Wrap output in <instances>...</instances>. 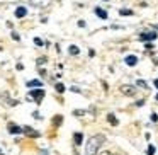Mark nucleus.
Instances as JSON below:
<instances>
[{
  "label": "nucleus",
  "mask_w": 158,
  "mask_h": 155,
  "mask_svg": "<svg viewBox=\"0 0 158 155\" xmlns=\"http://www.w3.org/2000/svg\"><path fill=\"white\" fill-rule=\"evenodd\" d=\"M106 141L104 135H95V136H90L89 141L85 145V153L87 155H95L99 152V148L102 147V143Z\"/></svg>",
  "instance_id": "1"
},
{
  "label": "nucleus",
  "mask_w": 158,
  "mask_h": 155,
  "mask_svg": "<svg viewBox=\"0 0 158 155\" xmlns=\"http://www.w3.org/2000/svg\"><path fill=\"white\" fill-rule=\"evenodd\" d=\"M44 90L43 89H32L31 92H29V97H31V99H34L36 101V104H41V101L44 99Z\"/></svg>",
  "instance_id": "2"
},
{
  "label": "nucleus",
  "mask_w": 158,
  "mask_h": 155,
  "mask_svg": "<svg viewBox=\"0 0 158 155\" xmlns=\"http://www.w3.org/2000/svg\"><path fill=\"white\" fill-rule=\"evenodd\" d=\"M156 32L155 31H144V32H141L139 34V39L141 41H144V43H151L153 39H156Z\"/></svg>",
  "instance_id": "3"
},
{
  "label": "nucleus",
  "mask_w": 158,
  "mask_h": 155,
  "mask_svg": "<svg viewBox=\"0 0 158 155\" xmlns=\"http://www.w3.org/2000/svg\"><path fill=\"white\" fill-rule=\"evenodd\" d=\"M29 4L32 7H38V9H46L51 5V0H29Z\"/></svg>",
  "instance_id": "4"
},
{
  "label": "nucleus",
  "mask_w": 158,
  "mask_h": 155,
  "mask_svg": "<svg viewBox=\"0 0 158 155\" xmlns=\"http://www.w3.org/2000/svg\"><path fill=\"white\" fill-rule=\"evenodd\" d=\"M121 92L127 97H133V96H136V87L134 85H121Z\"/></svg>",
  "instance_id": "5"
},
{
  "label": "nucleus",
  "mask_w": 158,
  "mask_h": 155,
  "mask_svg": "<svg viewBox=\"0 0 158 155\" xmlns=\"http://www.w3.org/2000/svg\"><path fill=\"white\" fill-rule=\"evenodd\" d=\"M22 133L29 138H39V131H36L32 126H24L22 128Z\"/></svg>",
  "instance_id": "6"
},
{
  "label": "nucleus",
  "mask_w": 158,
  "mask_h": 155,
  "mask_svg": "<svg viewBox=\"0 0 158 155\" xmlns=\"http://www.w3.org/2000/svg\"><path fill=\"white\" fill-rule=\"evenodd\" d=\"M7 130H9V133H10V135H19V133H22V128L19 126V124H15V123H9V124H7Z\"/></svg>",
  "instance_id": "7"
},
{
  "label": "nucleus",
  "mask_w": 158,
  "mask_h": 155,
  "mask_svg": "<svg viewBox=\"0 0 158 155\" xmlns=\"http://www.w3.org/2000/svg\"><path fill=\"white\" fill-rule=\"evenodd\" d=\"M124 62H126V65H127V67H136V65H138V56H134V55H127L126 58H124Z\"/></svg>",
  "instance_id": "8"
},
{
  "label": "nucleus",
  "mask_w": 158,
  "mask_h": 155,
  "mask_svg": "<svg viewBox=\"0 0 158 155\" xmlns=\"http://www.w3.org/2000/svg\"><path fill=\"white\" fill-rule=\"evenodd\" d=\"M14 14H15V17H17V19H22V17H26V15H27V9H26V7H22V5H21V7H17V9H15V12H14Z\"/></svg>",
  "instance_id": "9"
},
{
  "label": "nucleus",
  "mask_w": 158,
  "mask_h": 155,
  "mask_svg": "<svg viewBox=\"0 0 158 155\" xmlns=\"http://www.w3.org/2000/svg\"><path fill=\"white\" fill-rule=\"evenodd\" d=\"M94 12H95V15H97V17L104 19V21L107 19V12L104 11V9H100V7H95V9H94Z\"/></svg>",
  "instance_id": "10"
},
{
  "label": "nucleus",
  "mask_w": 158,
  "mask_h": 155,
  "mask_svg": "<svg viewBox=\"0 0 158 155\" xmlns=\"http://www.w3.org/2000/svg\"><path fill=\"white\" fill-rule=\"evenodd\" d=\"M26 85H27L29 89H34V87H43V82H41V80H38V79H34V80H29Z\"/></svg>",
  "instance_id": "11"
},
{
  "label": "nucleus",
  "mask_w": 158,
  "mask_h": 155,
  "mask_svg": "<svg viewBox=\"0 0 158 155\" xmlns=\"http://www.w3.org/2000/svg\"><path fill=\"white\" fill-rule=\"evenodd\" d=\"M82 141H83V133H75L73 135V143L77 145V147H78V145H82Z\"/></svg>",
  "instance_id": "12"
},
{
  "label": "nucleus",
  "mask_w": 158,
  "mask_h": 155,
  "mask_svg": "<svg viewBox=\"0 0 158 155\" xmlns=\"http://www.w3.org/2000/svg\"><path fill=\"white\" fill-rule=\"evenodd\" d=\"M107 121H109L112 126H117L119 124V121H117V118H116V114H112V113H109L107 114Z\"/></svg>",
  "instance_id": "13"
},
{
  "label": "nucleus",
  "mask_w": 158,
  "mask_h": 155,
  "mask_svg": "<svg viewBox=\"0 0 158 155\" xmlns=\"http://www.w3.org/2000/svg\"><path fill=\"white\" fill-rule=\"evenodd\" d=\"M68 51H70V55L77 56V55L80 53V50H78V46H75V45H70V46H68Z\"/></svg>",
  "instance_id": "14"
},
{
  "label": "nucleus",
  "mask_w": 158,
  "mask_h": 155,
  "mask_svg": "<svg viewBox=\"0 0 158 155\" xmlns=\"http://www.w3.org/2000/svg\"><path fill=\"white\" fill-rule=\"evenodd\" d=\"M61 123H63V116H61V114H58V116L53 118V124H55V126H61Z\"/></svg>",
  "instance_id": "15"
},
{
  "label": "nucleus",
  "mask_w": 158,
  "mask_h": 155,
  "mask_svg": "<svg viewBox=\"0 0 158 155\" xmlns=\"http://www.w3.org/2000/svg\"><path fill=\"white\" fill-rule=\"evenodd\" d=\"M55 89H56V92H58V94H63V92H65V85H63L61 82H58V84H56V85H55Z\"/></svg>",
  "instance_id": "16"
},
{
  "label": "nucleus",
  "mask_w": 158,
  "mask_h": 155,
  "mask_svg": "<svg viewBox=\"0 0 158 155\" xmlns=\"http://www.w3.org/2000/svg\"><path fill=\"white\" fill-rule=\"evenodd\" d=\"M136 87H141V89H148V84L144 82V80H136Z\"/></svg>",
  "instance_id": "17"
},
{
  "label": "nucleus",
  "mask_w": 158,
  "mask_h": 155,
  "mask_svg": "<svg viewBox=\"0 0 158 155\" xmlns=\"http://www.w3.org/2000/svg\"><path fill=\"white\" fill-rule=\"evenodd\" d=\"M119 15H133V11H129V9H121Z\"/></svg>",
  "instance_id": "18"
},
{
  "label": "nucleus",
  "mask_w": 158,
  "mask_h": 155,
  "mask_svg": "<svg viewBox=\"0 0 158 155\" xmlns=\"http://www.w3.org/2000/svg\"><path fill=\"white\" fill-rule=\"evenodd\" d=\"M146 155H155V147H153V145H148V148H146Z\"/></svg>",
  "instance_id": "19"
},
{
  "label": "nucleus",
  "mask_w": 158,
  "mask_h": 155,
  "mask_svg": "<svg viewBox=\"0 0 158 155\" xmlns=\"http://www.w3.org/2000/svg\"><path fill=\"white\" fill-rule=\"evenodd\" d=\"M34 45L36 46H43V45H44V41H43L41 38H34Z\"/></svg>",
  "instance_id": "20"
},
{
  "label": "nucleus",
  "mask_w": 158,
  "mask_h": 155,
  "mask_svg": "<svg viewBox=\"0 0 158 155\" xmlns=\"http://www.w3.org/2000/svg\"><path fill=\"white\" fill-rule=\"evenodd\" d=\"M10 36H12V39H14V41H21V36H19L17 32L12 31V34H10Z\"/></svg>",
  "instance_id": "21"
},
{
  "label": "nucleus",
  "mask_w": 158,
  "mask_h": 155,
  "mask_svg": "<svg viewBox=\"0 0 158 155\" xmlns=\"http://www.w3.org/2000/svg\"><path fill=\"white\" fill-rule=\"evenodd\" d=\"M32 118H34V119H43V116L39 114V111H34V113H32Z\"/></svg>",
  "instance_id": "22"
},
{
  "label": "nucleus",
  "mask_w": 158,
  "mask_h": 155,
  "mask_svg": "<svg viewBox=\"0 0 158 155\" xmlns=\"http://www.w3.org/2000/svg\"><path fill=\"white\" fill-rule=\"evenodd\" d=\"M70 90H72V92H75V94H80V92H82V89H80V87H75V85H73Z\"/></svg>",
  "instance_id": "23"
},
{
  "label": "nucleus",
  "mask_w": 158,
  "mask_h": 155,
  "mask_svg": "<svg viewBox=\"0 0 158 155\" xmlns=\"http://www.w3.org/2000/svg\"><path fill=\"white\" fill-rule=\"evenodd\" d=\"M151 121H153V123H156V121H158V114L156 113H151Z\"/></svg>",
  "instance_id": "24"
},
{
  "label": "nucleus",
  "mask_w": 158,
  "mask_h": 155,
  "mask_svg": "<svg viewBox=\"0 0 158 155\" xmlns=\"http://www.w3.org/2000/svg\"><path fill=\"white\" fill-rule=\"evenodd\" d=\"M136 106H138V107L144 106V99H139V101H138V102H136Z\"/></svg>",
  "instance_id": "25"
},
{
  "label": "nucleus",
  "mask_w": 158,
  "mask_h": 155,
  "mask_svg": "<svg viewBox=\"0 0 158 155\" xmlns=\"http://www.w3.org/2000/svg\"><path fill=\"white\" fill-rule=\"evenodd\" d=\"M144 48H146V50H153V45H151V43H146V45H144Z\"/></svg>",
  "instance_id": "26"
},
{
  "label": "nucleus",
  "mask_w": 158,
  "mask_h": 155,
  "mask_svg": "<svg viewBox=\"0 0 158 155\" xmlns=\"http://www.w3.org/2000/svg\"><path fill=\"white\" fill-rule=\"evenodd\" d=\"M43 63H46V58H39L38 60V65H43Z\"/></svg>",
  "instance_id": "27"
},
{
  "label": "nucleus",
  "mask_w": 158,
  "mask_h": 155,
  "mask_svg": "<svg viewBox=\"0 0 158 155\" xmlns=\"http://www.w3.org/2000/svg\"><path fill=\"white\" fill-rule=\"evenodd\" d=\"M78 26L80 28H85V21H78Z\"/></svg>",
  "instance_id": "28"
},
{
  "label": "nucleus",
  "mask_w": 158,
  "mask_h": 155,
  "mask_svg": "<svg viewBox=\"0 0 158 155\" xmlns=\"http://www.w3.org/2000/svg\"><path fill=\"white\" fill-rule=\"evenodd\" d=\"M153 85H155V87H156V89H158V79H155V80H153Z\"/></svg>",
  "instance_id": "29"
},
{
  "label": "nucleus",
  "mask_w": 158,
  "mask_h": 155,
  "mask_svg": "<svg viewBox=\"0 0 158 155\" xmlns=\"http://www.w3.org/2000/svg\"><path fill=\"white\" fill-rule=\"evenodd\" d=\"M100 155H110V153H109V152H104V153H100Z\"/></svg>",
  "instance_id": "30"
},
{
  "label": "nucleus",
  "mask_w": 158,
  "mask_h": 155,
  "mask_svg": "<svg viewBox=\"0 0 158 155\" xmlns=\"http://www.w3.org/2000/svg\"><path fill=\"white\" fill-rule=\"evenodd\" d=\"M155 29H158V24H156V26H155Z\"/></svg>",
  "instance_id": "31"
},
{
  "label": "nucleus",
  "mask_w": 158,
  "mask_h": 155,
  "mask_svg": "<svg viewBox=\"0 0 158 155\" xmlns=\"http://www.w3.org/2000/svg\"><path fill=\"white\" fill-rule=\"evenodd\" d=\"M156 101H158V94H156Z\"/></svg>",
  "instance_id": "32"
},
{
  "label": "nucleus",
  "mask_w": 158,
  "mask_h": 155,
  "mask_svg": "<svg viewBox=\"0 0 158 155\" xmlns=\"http://www.w3.org/2000/svg\"><path fill=\"white\" fill-rule=\"evenodd\" d=\"M0 155H5V153H0Z\"/></svg>",
  "instance_id": "33"
},
{
  "label": "nucleus",
  "mask_w": 158,
  "mask_h": 155,
  "mask_svg": "<svg viewBox=\"0 0 158 155\" xmlns=\"http://www.w3.org/2000/svg\"><path fill=\"white\" fill-rule=\"evenodd\" d=\"M0 153H2V152H0Z\"/></svg>",
  "instance_id": "34"
}]
</instances>
